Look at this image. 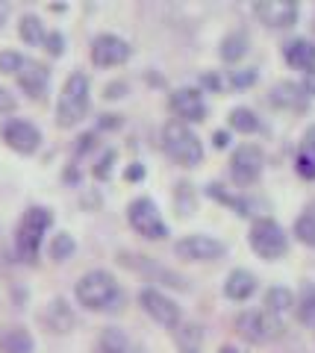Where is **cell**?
Returning a JSON list of instances; mask_svg holds the SVG:
<instances>
[{
    "instance_id": "cell-31",
    "label": "cell",
    "mask_w": 315,
    "mask_h": 353,
    "mask_svg": "<svg viewBox=\"0 0 315 353\" xmlns=\"http://www.w3.org/2000/svg\"><path fill=\"white\" fill-rule=\"evenodd\" d=\"M112 162H115V150H106V153H103V159L94 165V176H97V180H106V176H110Z\"/></svg>"
},
{
    "instance_id": "cell-39",
    "label": "cell",
    "mask_w": 315,
    "mask_h": 353,
    "mask_svg": "<svg viewBox=\"0 0 315 353\" xmlns=\"http://www.w3.org/2000/svg\"><path fill=\"white\" fill-rule=\"evenodd\" d=\"M145 171H142V165H139V162H133V165H130V168H127V180H139V176H142Z\"/></svg>"
},
{
    "instance_id": "cell-33",
    "label": "cell",
    "mask_w": 315,
    "mask_h": 353,
    "mask_svg": "<svg viewBox=\"0 0 315 353\" xmlns=\"http://www.w3.org/2000/svg\"><path fill=\"white\" fill-rule=\"evenodd\" d=\"M45 44H48V53H53V57H59V53L65 50L62 32H48V36H45Z\"/></svg>"
},
{
    "instance_id": "cell-1",
    "label": "cell",
    "mask_w": 315,
    "mask_h": 353,
    "mask_svg": "<svg viewBox=\"0 0 315 353\" xmlns=\"http://www.w3.org/2000/svg\"><path fill=\"white\" fill-rule=\"evenodd\" d=\"M89 112V77L83 71H74L62 85L59 103H57V124L59 127H74L83 115Z\"/></svg>"
},
{
    "instance_id": "cell-21",
    "label": "cell",
    "mask_w": 315,
    "mask_h": 353,
    "mask_svg": "<svg viewBox=\"0 0 315 353\" xmlns=\"http://www.w3.org/2000/svg\"><path fill=\"white\" fill-rule=\"evenodd\" d=\"M48 324L57 330V333H65V330H71V324H74V312H71V306L65 303L62 297L50 301V306H48Z\"/></svg>"
},
{
    "instance_id": "cell-38",
    "label": "cell",
    "mask_w": 315,
    "mask_h": 353,
    "mask_svg": "<svg viewBox=\"0 0 315 353\" xmlns=\"http://www.w3.org/2000/svg\"><path fill=\"white\" fill-rule=\"evenodd\" d=\"M301 88L307 92V97H309V94H315V68H312V71H307V80H303V85H301Z\"/></svg>"
},
{
    "instance_id": "cell-11",
    "label": "cell",
    "mask_w": 315,
    "mask_h": 353,
    "mask_svg": "<svg viewBox=\"0 0 315 353\" xmlns=\"http://www.w3.org/2000/svg\"><path fill=\"white\" fill-rule=\"evenodd\" d=\"M139 303L145 306V312L154 318V321H159L162 327H177L180 324V306L171 301V297H165L162 292L156 289H142V294H139Z\"/></svg>"
},
{
    "instance_id": "cell-16",
    "label": "cell",
    "mask_w": 315,
    "mask_h": 353,
    "mask_svg": "<svg viewBox=\"0 0 315 353\" xmlns=\"http://www.w3.org/2000/svg\"><path fill=\"white\" fill-rule=\"evenodd\" d=\"M283 59L298 71H312L315 68V44L307 39H292L283 44Z\"/></svg>"
},
{
    "instance_id": "cell-17",
    "label": "cell",
    "mask_w": 315,
    "mask_h": 353,
    "mask_svg": "<svg viewBox=\"0 0 315 353\" xmlns=\"http://www.w3.org/2000/svg\"><path fill=\"white\" fill-rule=\"evenodd\" d=\"M254 292H256V277L251 271H245V268L230 271V277L224 283V294L230 297V301H247Z\"/></svg>"
},
{
    "instance_id": "cell-25",
    "label": "cell",
    "mask_w": 315,
    "mask_h": 353,
    "mask_svg": "<svg viewBox=\"0 0 315 353\" xmlns=\"http://www.w3.org/2000/svg\"><path fill=\"white\" fill-rule=\"evenodd\" d=\"M230 124H233L238 132H256V130H259V118L254 115V109L236 106L233 112H230Z\"/></svg>"
},
{
    "instance_id": "cell-14",
    "label": "cell",
    "mask_w": 315,
    "mask_h": 353,
    "mask_svg": "<svg viewBox=\"0 0 315 353\" xmlns=\"http://www.w3.org/2000/svg\"><path fill=\"white\" fill-rule=\"evenodd\" d=\"M171 109L186 121H203V115H206V103H203L201 92L198 88H189V85L177 88V92L171 94Z\"/></svg>"
},
{
    "instance_id": "cell-2",
    "label": "cell",
    "mask_w": 315,
    "mask_h": 353,
    "mask_svg": "<svg viewBox=\"0 0 315 353\" xmlns=\"http://www.w3.org/2000/svg\"><path fill=\"white\" fill-rule=\"evenodd\" d=\"M118 297L121 292L110 271H89L77 283V301L85 309H115Z\"/></svg>"
},
{
    "instance_id": "cell-35",
    "label": "cell",
    "mask_w": 315,
    "mask_h": 353,
    "mask_svg": "<svg viewBox=\"0 0 315 353\" xmlns=\"http://www.w3.org/2000/svg\"><path fill=\"white\" fill-rule=\"evenodd\" d=\"M301 153H307V157L315 159V127H309L307 132H303V148H301Z\"/></svg>"
},
{
    "instance_id": "cell-15",
    "label": "cell",
    "mask_w": 315,
    "mask_h": 353,
    "mask_svg": "<svg viewBox=\"0 0 315 353\" xmlns=\"http://www.w3.org/2000/svg\"><path fill=\"white\" fill-rule=\"evenodd\" d=\"M15 77H18L21 88H24L30 97H41V94H45V88H48L50 71H48V65L32 62V59H24V65H21V71H18Z\"/></svg>"
},
{
    "instance_id": "cell-5",
    "label": "cell",
    "mask_w": 315,
    "mask_h": 353,
    "mask_svg": "<svg viewBox=\"0 0 315 353\" xmlns=\"http://www.w3.org/2000/svg\"><path fill=\"white\" fill-rule=\"evenodd\" d=\"M238 333H242L247 341H254V345H263V341H274L283 336V318L268 312V309H254V312H242L238 315Z\"/></svg>"
},
{
    "instance_id": "cell-34",
    "label": "cell",
    "mask_w": 315,
    "mask_h": 353,
    "mask_svg": "<svg viewBox=\"0 0 315 353\" xmlns=\"http://www.w3.org/2000/svg\"><path fill=\"white\" fill-rule=\"evenodd\" d=\"M256 80V71L254 68H245V71H236L233 77H230V83L236 85V88H242V85H251Z\"/></svg>"
},
{
    "instance_id": "cell-7",
    "label": "cell",
    "mask_w": 315,
    "mask_h": 353,
    "mask_svg": "<svg viewBox=\"0 0 315 353\" xmlns=\"http://www.w3.org/2000/svg\"><path fill=\"white\" fill-rule=\"evenodd\" d=\"M127 218H130V227L145 239H165L168 236V230L159 218V209L150 197H136L127 209Z\"/></svg>"
},
{
    "instance_id": "cell-12",
    "label": "cell",
    "mask_w": 315,
    "mask_h": 353,
    "mask_svg": "<svg viewBox=\"0 0 315 353\" xmlns=\"http://www.w3.org/2000/svg\"><path fill=\"white\" fill-rule=\"evenodd\" d=\"M0 132H3L6 145L12 150H18V153H32L39 148V141H41L39 127L30 124V121H24V118H9Z\"/></svg>"
},
{
    "instance_id": "cell-32",
    "label": "cell",
    "mask_w": 315,
    "mask_h": 353,
    "mask_svg": "<svg viewBox=\"0 0 315 353\" xmlns=\"http://www.w3.org/2000/svg\"><path fill=\"white\" fill-rule=\"evenodd\" d=\"M298 174L303 180H315V159L307 153H298Z\"/></svg>"
},
{
    "instance_id": "cell-24",
    "label": "cell",
    "mask_w": 315,
    "mask_h": 353,
    "mask_svg": "<svg viewBox=\"0 0 315 353\" xmlns=\"http://www.w3.org/2000/svg\"><path fill=\"white\" fill-rule=\"evenodd\" d=\"M21 39H24L27 44H45V27H41V21L36 15H24L21 18Z\"/></svg>"
},
{
    "instance_id": "cell-20",
    "label": "cell",
    "mask_w": 315,
    "mask_h": 353,
    "mask_svg": "<svg viewBox=\"0 0 315 353\" xmlns=\"http://www.w3.org/2000/svg\"><path fill=\"white\" fill-rule=\"evenodd\" d=\"M303 101H307V92L295 83H277L271 92V103L277 106H303Z\"/></svg>"
},
{
    "instance_id": "cell-40",
    "label": "cell",
    "mask_w": 315,
    "mask_h": 353,
    "mask_svg": "<svg viewBox=\"0 0 315 353\" xmlns=\"http://www.w3.org/2000/svg\"><path fill=\"white\" fill-rule=\"evenodd\" d=\"M219 353H238V350H236V347H233V345H224V347H221V350H219Z\"/></svg>"
},
{
    "instance_id": "cell-30",
    "label": "cell",
    "mask_w": 315,
    "mask_h": 353,
    "mask_svg": "<svg viewBox=\"0 0 315 353\" xmlns=\"http://www.w3.org/2000/svg\"><path fill=\"white\" fill-rule=\"evenodd\" d=\"M21 65H24V57H21V53H15V50H3V53H0V71H3V74H18Z\"/></svg>"
},
{
    "instance_id": "cell-4",
    "label": "cell",
    "mask_w": 315,
    "mask_h": 353,
    "mask_svg": "<svg viewBox=\"0 0 315 353\" xmlns=\"http://www.w3.org/2000/svg\"><path fill=\"white\" fill-rule=\"evenodd\" d=\"M162 141H165L168 157L180 165H198L203 159V148L198 136L183 121H168L165 130H162Z\"/></svg>"
},
{
    "instance_id": "cell-8",
    "label": "cell",
    "mask_w": 315,
    "mask_h": 353,
    "mask_svg": "<svg viewBox=\"0 0 315 353\" xmlns=\"http://www.w3.org/2000/svg\"><path fill=\"white\" fill-rule=\"evenodd\" d=\"M263 150H259L256 145H242V148H236L233 153V159H230V174H233V180L238 185H251L259 171H263Z\"/></svg>"
},
{
    "instance_id": "cell-27",
    "label": "cell",
    "mask_w": 315,
    "mask_h": 353,
    "mask_svg": "<svg viewBox=\"0 0 315 353\" xmlns=\"http://www.w3.org/2000/svg\"><path fill=\"white\" fill-rule=\"evenodd\" d=\"M74 239L68 236V233H57L53 236V241H50V259H57V262H62V259H68L71 253H74Z\"/></svg>"
},
{
    "instance_id": "cell-13",
    "label": "cell",
    "mask_w": 315,
    "mask_h": 353,
    "mask_svg": "<svg viewBox=\"0 0 315 353\" xmlns=\"http://www.w3.org/2000/svg\"><path fill=\"white\" fill-rule=\"evenodd\" d=\"M256 15L268 27H292L298 18V6L292 0H263V3H256Z\"/></svg>"
},
{
    "instance_id": "cell-22",
    "label": "cell",
    "mask_w": 315,
    "mask_h": 353,
    "mask_svg": "<svg viewBox=\"0 0 315 353\" xmlns=\"http://www.w3.org/2000/svg\"><path fill=\"white\" fill-rule=\"evenodd\" d=\"M245 53H247V32L236 30L230 36H224V41H221V59L224 62H236V59H242Z\"/></svg>"
},
{
    "instance_id": "cell-29",
    "label": "cell",
    "mask_w": 315,
    "mask_h": 353,
    "mask_svg": "<svg viewBox=\"0 0 315 353\" xmlns=\"http://www.w3.org/2000/svg\"><path fill=\"white\" fill-rule=\"evenodd\" d=\"M298 315H301V321H312L315 318V285H303V292H301V309H298Z\"/></svg>"
},
{
    "instance_id": "cell-9",
    "label": "cell",
    "mask_w": 315,
    "mask_h": 353,
    "mask_svg": "<svg viewBox=\"0 0 315 353\" xmlns=\"http://www.w3.org/2000/svg\"><path fill=\"white\" fill-rule=\"evenodd\" d=\"M224 245L219 239H212V236H201V233H194V236H183L177 245H174V253H177L180 259H219L224 256Z\"/></svg>"
},
{
    "instance_id": "cell-18",
    "label": "cell",
    "mask_w": 315,
    "mask_h": 353,
    "mask_svg": "<svg viewBox=\"0 0 315 353\" xmlns=\"http://www.w3.org/2000/svg\"><path fill=\"white\" fill-rule=\"evenodd\" d=\"M174 345H177L180 353H198L203 345V330L198 324H186L180 321L174 327Z\"/></svg>"
},
{
    "instance_id": "cell-19",
    "label": "cell",
    "mask_w": 315,
    "mask_h": 353,
    "mask_svg": "<svg viewBox=\"0 0 315 353\" xmlns=\"http://www.w3.org/2000/svg\"><path fill=\"white\" fill-rule=\"evenodd\" d=\"M0 353H32V336L24 327H9L0 333Z\"/></svg>"
},
{
    "instance_id": "cell-10",
    "label": "cell",
    "mask_w": 315,
    "mask_h": 353,
    "mask_svg": "<svg viewBox=\"0 0 315 353\" xmlns=\"http://www.w3.org/2000/svg\"><path fill=\"white\" fill-rule=\"evenodd\" d=\"M127 59H130V44L112 36V32H101L92 41V62L101 65V68H112V65H121Z\"/></svg>"
},
{
    "instance_id": "cell-37",
    "label": "cell",
    "mask_w": 315,
    "mask_h": 353,
    "mask_svg": "<svg viewBox=\"0 0 315 353\" xmlns=\"http://www.w3.org/2000/svg\"><path fill=\"white\" fill-rule=\"evenodd\" d=\"M212 145L215 148H227V145H230V132H227V130H215L212 132Z\"/></svg>"
},
{
    "instance_id": "cell-36",
    "label": "cell",
    "mask_w": 315,
    "mask_h": 353,
    "mask_svg": "<svg viewBox=\"0 0 315 353\" xmlns=\"http://www.w3.org/2000/svg\"><path fill=\"white\" fill-rule=\"evenodd\" d=\"M12 109H15V97L9 94L3 85H0V115H3V112H12Z\"/></svg>"
},
{
    "instance_id": "cell-28",
    "label": "cell",
    "mask_w": 315,
    "mask_h": 353,
    "mask_svg": "<svg viewBox=\"0 0 315 353\" xmlns=\"http://www.w3.org/2000/svg\"><path fill=\"white\" fill-rule=\"evenodd\" d=\"M127 347V339L118 333V330H106V333L101 336V353H124Z\"/></svg>"
},
{
    "instance_id": "cell-26",
    "label": "cell",
    "mask_w": 315,
    "mask_h": 353,
    "mask_svg": "<svg viewBox=\"0 0 315 353\" xmlns=\"http://www.w3.org/2000/svg\"><path fill=\"white\" fill-rule=\"evenodd\" d=\"M295 236L303 241V245L315 248V209H307V212L295 221Z\"/></svg>"
},
{
    "instance_id": "cell-3",
    "label": "cell",
    "mask_w": 315,
    "mask_h": 353,
    "mask_svg": "<svg viewBox=\"0 0 315 353\" xmlns=\"http://www.w3.org/2000/svg\"><path fill=\"white\" fill-rule=\"evenodd\" d=\"M48 227H50V212L45 206H30L24 212V218H21V227L15 233V250H18V256L24 262L36 259L41 236H45Z\"/></svg>"
},
{
    "instance_id": "cell-23",
    "label": "cell",
    "mask_w": 315,
    "mask_h": 353,
    "mask_svg": "<svg viewBox=\"0 0 315 353\" xmlns=\"http://www.w3.org/2000/svg\"><path fill=\"white\" fill-rule=\"evenodd\" d=\"M295 306V294H292L289 289H283V285H274V289L265 292V309L274 315H283L289 312V309Z\"/></svg>"
},
{
    "instance_id": "cell-6",
    "label": "cell",
    "mask_w": 315,
    "mask_h": 353,
    "mask_svg": "<svg viewBox=\"0 0 315 353\" xmlns=\"http://www.w3.org/2000/svg\"><path fill=\"white\" fill-rule=\"evenodd\" d=\"M251 248L263 259H280L286 253V233L277 221L271 218H256L251 227Z\"/></svg>"
}]
</instances>
